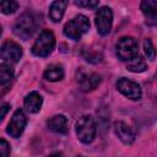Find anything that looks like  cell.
Here are the masks:
<instances>
[{"label": "cell", "instance_id": "obj_1", "mask_svg": "<svg viewBox=\"0 0 157 157\" xmlns=\"http://www.w3.org/2000/svg\"><path fill=\"white\" fill-rule=\"evenodd\" d=\"M37 27H38L37 17L32 12H25L16 20L13 25V33L17 37L27 40L37 31Z\"/></svg>", "mask_w": 157, "mask_h": 157}, {"label": "cell", "instance_id": "obj_2", "mask_svg": "<svg viewBox=\"0 0 157 157\" xmlns=\"http://www.w3.org/2000/svg\"><path fill=\"white\" fill-rule=\"evenodd\" d=\"M54 47H55V37L53 32L49 29H44L40 32L38 38L33 43L32 53L36 56L44 58V56H48L54 50Z\"/></svg>", "mask_w": 157, "mask_h": 157}, {"label": "cell", "instance_id": "obj_3", "mask_svg": "<svg viewBox=\"0 0 157 157\" xmlns=\"http://www.w3.org/2000/svg\"><path fill=\"white\" fill-rule=\"evenodd\" d=\"M90 29V21L83 15H77L64 26V34L74 40H78Z\"/></svg>", "mask_w": 157, "mask_h": 157}, {"label": "cell", "instance_id": "obj_4", "mask_svg": "<svg viewBox=\"0 0 157 157\" xmlns=\"http://www.w3.org/2000/svg\"><path fill=\"white\" fill-rule=\"evenodd\" d=\"M76 135L83 144H90L96 136V123L91 115H83L76 123Z\"/></svg>", "mask_w": 157, "mask_h": 157}, {"label": "cell", "instance_id": "obj_5", "mask_svg": "<svg viewBox=\"0 0 157 157\" xmlns=\"http://www.w3.org/2000/svg\"><path fill=\"white\" fill-rule=\"evenodd\" d=\"M139 53L137 40L132 37H121L117 43V54L120 60L130 61Z\"/></svg>", "mask_w": 157, "mask_h": 157}, {"label": "cell", "instance_id": "obj_6", "mask_svg": "<svg viewBox=\"0 0 157 157\" xmlns=\"http://www.w3.org/2000/svg\"><path fill=\"white\" fill-rule=\"evenodd\" d=\"M96 27L99 34L105 36L110 32L112 28V23H113V12L110 10V7L108 6H103L99 10H97L96 12Z\"/></svg>", "mask_w": 157, "mask_h": 157}, {"label": "cell", "instance_id": "obj_7", "mask_svg": "<svg viewBox=\"0 0 157 157\" xmlns=\"http://www.w3.org/2000/svg\"><path fill=\"white\" fill-rule=\"evenodd\" d=\"M22 56V48L13 40H6L0 48V58L10 64H16Z\"/></svg>", "mask_w": 157, "mask_h": 157}, {"label": "cell", "instance_id": "obj_8", "mask_svg": "<svg viewBox=\"0 0 157 157\" xmlns=\"http://www.w3.org/2000/svg\"><path fill=\"white\" fill-rule=\"evenodd\" d=\"M117 90L121 94H124L125 97H128V98H130L132 101H139L141 98V96H142L141 87L136 82H134V81H131L129 78H125V77L120 78L117 82Z\"/></svg>", "mask_w": 157, "mask_h": 157}, {"label": "cell", "instance_id": "obj_9", "mask_svg": "<svg viewBox=\"0 0 157 157\" xmlns=\"http://www.w3.org/2000/svg\"><path fill=\"white\" fill-rule=\"evenodd\" d=\"M26 124H27V118H26L25 113H23L21 109H17V110L13 113V115H12L10 123L7 124L6 131H7V134H9L10 136H12V137H18V136L23 132Z\"/></svg>", "mask_w": 157, "mask_h": 157}, {"label": "cell", "instance_id": "obj_10", "mask_svg": "<svg viewBox=\"0 0 157 157\" xmlns=\"http://www.w3.org/2000/svg\"><path fill=\"white\" fill-rule=\"evenodd\" d=\"M114 131L115 135L119 137V140L125 145H131L135 140V134L131 130V128L124 123V121H115L114 123Z\"/></svg>", "mask_w": 157, "mask_h": 157}, {"label": "cell", "instance_id": "obj_11", "mask_svg": "<svg viewBox=\"0 0 157 157\" xmlns=\"http://www.w3.org/2000/svg\"><path fill=\"white\" fill-rule=\"evenodd\" d=\"M47 125L52 131L58 132V134H67L69 131L67 119L65 115H61V114L49 118V120L47 121Z\"/></svg>", "mask_w": 157, "mask_h": 157}, {"label": "cell", "instance_id": "obj_12", "mask_svg": "<svg viewBox=\"0 0 157 157\" xmlns=\"http://www.w3.org/2000/svg\"><path fill=\"white\" fill-rule=\"evenodd\" d=\"M42 103H43V98L36 91L28 93L25 97V101H23L25 108H26V110L28 113H38L40 110V108H42Z\"/></svg>", "mask_w": 157, "mask_h": 157}, {"label": "cell", "instance_id": "obj_13", "mask_svg": "<svg viewBox=\"0 0 157 157\" xmlns=\"http://www.w3.org/2000/svg\"><path fill=\"white\" fill-rule=\"evenodd\" d=\"M80 87L82 91L87 92V91H92L94 90L102 81V77L101 75L96 74V72H92L90 75H82L80 77Z\"/></svg>", "mask_w": 157, "mask_h": 157}, {"label": "cell", "instance_id": "obj_14", "mask_svg": "<svg viewBox=\"0 0 157 157\" xmlns=\"http://www.w3.org/2000/svg\"><path fill=\"white\" fill-rule=\"evenodd\" d=\"M67 4H69L67 1H63V0H56V1H53L50 4L49 17H50V20L53 22H60L61 21Z\"/></svg>", "mask_w": 157, "mask_h": 157}, {"label": "cell", "instance_id": "obj_15", "mask_svg": "<svg viewBox=\"0 0 157 157\" xmlns=\"http://www.w3.org/2000/svg\"><path fill=\"white\" fill-rule=\"evenodd\" d=\"M141 10L144 12V15L146 16V22L148 25H155L156 23V11H157V2L156 1H142L141 2Z\"/></svg>", "mask_w": 157, "mask_h": 157}, {"label": "cell", "instance_id": "obj_16", "mask_svg": "<svg viewBox=\"0 0 157 157\" xmlns=\"http://www.w3.org/2000/svg\"><path fill=\"white\" fill-rule=\"evenodd\" d=\"M43 76H44V78L47 81H50V82L60 81L64 77V69H63L61 65H56V64L55 65H50L44 71Z\"/></svg>", "mask_w": 157, "mask_h": 157}, {"label": "cell", "instance_id": "obj_17", "mask_svg": "<svg viewBox=\"0 0 157 157\" xmlns=\"http://www.w3.org/2000/svg\"><path fill=\"white\" fill-rule=\"evenodd\" d=\"M126 69L131 72H142L146 70V63L142 58L140 56H135L134 59H131L128 65H126Z\"/></svg>", "mask_w": 157, "mask_h": 157}, {"label": "cell", "instance_id": "obj_18", "mask_svg": "<svg viewBox=\"0 0 157 157\" xmlns=\"http://www.w3.org/2000/svg\"><path fill=\"white\" fill-rule=\"evenodd\" d=\"M13 77V69L9 64H0V85H5Z\"/></svg>", "mask_w": 157, "mask_h": 157}, {"label": "cell", "instance_id": "obj_19", "mask_svg": "<svg viewBox=\"0 0 157 157\" xmlns=\"http://www.w3.org/2000/svg\"><path fill=\"white\" fill-rule=\"evenodd\" d=\"M17 9H18V2H16L13 0H2V1H0V11L5 15H11V13L16 12Z\"/></svg>", "mask_w": 157, "mask_h": 157}, {"label": "cell", "instance_id": "obj_20", "mask_svg": "<svg viewBox=\"0 0 157 157\" xmlns=\"http://www.w3.org/2000/svg\"><path fill=\"white\" fill-rule=\"evenodd\" d=\"M144 52H145L147 59H150V60H152V61L155 60V56H156L155 47H153V44H152V40L148 39V38H146V39L144 40Z\"/></svg>", "mask_w": 157, "mask_h": 157}, {"label": "cell", "instance_id": "obj_21", "mask_svg": "<svg viewBox=\"0 0 157 157\" xmlns=\"http://www.w3.org/2000/svg\"><path fill=\"white\" fill-rule=\"evenodd\" d=\"M10 156V145L6 140L0 139V157H9Z\"/></svg>", "mask_w": 157, "mask_h": 157}, {"label": "cell", "instance_id": "obj_22", "mask_svg": "<svg viewBox=\"0 0 157 157\" xmlns=\"http://www.w3.org/2000/svg\"><path fill=\"white\" fill-rule=\"evenodd\" d=\"M75 5L76 6H80V7H90V9H92V7H96V6H98V1H96V0H93V1H90V0H76L75 1Z\"/></svg>", "mask_w": 157, "mask_h": 157}, {"label": "cell", "instance_id": "obj_23", "mask_svg": "<svg viewBox=\"0 0 157 157\" xmlns=\"http://www.w3.org/2000/svg\"><path fill=\"white\" fill-rule=\"evenodd\" d=\"M9 109H10V104H7V103L0 107V121L4 119V117L6 115V113L9 112Z\"/></svg>", "mask_w": 157, "mask_h": 157}, {"label": "cell", "instance_id": "obj_24", "mask_svg": "<svg viewBox=\"0 0 157 157\" xmlns=\"http://www.w3.org/2000/svg\"><path fill=\"white\" fill-rule=\"evenodd\" d=\"M48 157H64V155H63V152H53Z\"/></svg>", "mask_w": 157, "mask_h": 157}, {"label": "cell", "instance_id": "obj_25", "mask_svg": "<svg viewBox=\"0 0 157 157\" xmlns=\"http://www.w3.org/2000/svg\"><path fill=\"white\" fill-rule=\"evenodd\" d=\"M0 36H1V26H0Z\"/></svg>", "mask_w": 157, "mask_h": 157}]
</instances>
